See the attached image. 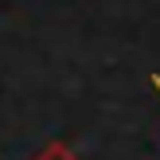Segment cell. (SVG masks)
I'll return each instance as SVG.
<instances>
[{
	"mask_svg": "<svg viewBox=\"0 0 160 160\" xmlns=\"http://www.w3.org/2000/svg\"><path fill=\"white\" fill-rule=\"evenodd\" d=\"M31 160H82V156H78L74 148L67 145V141H47V145L39 148V152L31 156Z\"/></svg>",
	"mask_w": 160,
	"mask_h": 160,
	"instance_id": "6da1fadb",
	"label": "cell"
},
{
	"mask_svg": "<svg viewBox=\"0 0 160 160\" xmlns=\"http://www.w3.org/2000/svg\"><path fill=\"white\" fill-rule=\"evenodd\" d=\"M148 82H152V90L160 94V74H148Z\"/></svg>",
	"mask_w": 160,
	"mask_h": 160,
	"instance_id": "7a4b0ae2",
	"label": "cell"
}]
</instances>
